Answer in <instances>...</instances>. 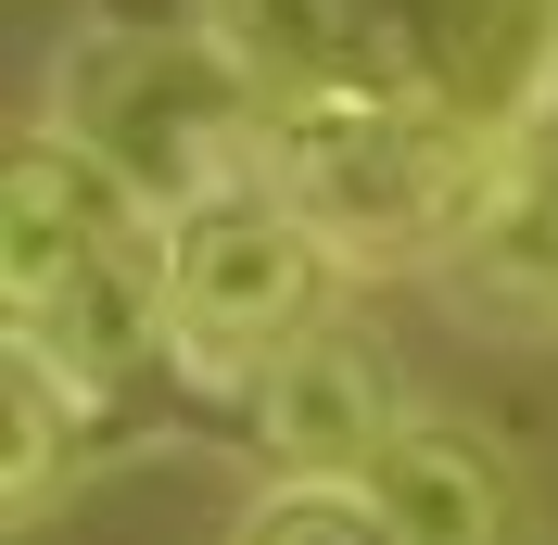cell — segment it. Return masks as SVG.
Listing matches in <instances>:
<instances>
[{"label": "cell", "mask_w": 558, "mask_h": 545, "mask_svg": "<svg viewBox=\"0 0 558 545\" xmlns=\"http://www.w3.org/2000/svg\"><path fill=\"white\" fill-rule=\"evenodd\" d=\"M166 204H140L102 153H76L51 114L13 140L0 191V330L64 380L76 407H114L140 368H166Z\"/></svg>", "instance_id": "obj_1"}, {"label": "cell", "mask_w": 558, "mask_h": 545, "mask_svg": "<svg viewBox=\"0 0 558 545\" xmlns=\"http://www.w3.org/2000/svg\"><path fill=\"white\" fill-rule=\"evenodd\" d=\"M495 166H508V140L445 114L432 89H279L267 128V178L343 241V267L483 241Z\"/></svg>", "instance_id": "obj_2"}, {"label": "cell", "mask_w": 558, "mask_h": 545, "mask_svg": "<svg viewBox=\"0 0 558 545\" xmlns=\"http://www.w3.org/2000/svg\"><path fill=\"white\" fill-rule=\"evenodd\" d=\"M51 128L76 153H102L140 204H216L267 178L279 89L229 51V38H128V26H76L51 64Z\"/></svg>", "instance_id": "obj_3"}, {"label": "cell", "mask_w": 558, "mask_h": 545, "mask_svg": "<svg viewBox=\"0 0 558 545\" xmlns=\"http://www.w3.org/2000/svg\"><path fill=\"white\" fill-rule=\"evenodd\" d=\"M330 292H343V241L317 229L279 178L216 191V204H191L166 229V368L191 393L242 407L254 380L330 317Z\"/></svg>", "instance_id": "obj_4"}, {"label": "cell", "mask_w": 558, "mask_h": 545, "mask_svg": "<svg viewBox=\"0 0 558 545\" xmlns=\"http://www.w3.org/2000/svg\"><path fill=\"white\" fill-rule=\"evenodd\" d=\"M242 407H254V444H267L279 482H368V457L418 419L407 380H393V355L368 330H343V317H317Z\"/></svg>", "instance_id": "obj_5"}, {"label": "cell", "mask_w": 558, "mask_h": 545, "mask_svg": "<svg viewBox=\"0 0 558 545\" xmlns=\"http://www.w3.org/2000/svg\"><path fill=\"white\" fill-rule=\"evenodd\" d=\"M407 89L445 114L521 140V114L558 89V0H418L407 26Z\"/></svg>", "instance_id": "obj_6"}, {"label": "cell", "mask_w": 558, "mask_h": 545, "mask_svg": "<svg viewBox=\"0 0 558 545\" xmlns=\"http://www.w3.org/2000/svg\"><path fill=\"white\" fill-rule=\"evenodd\" d=\"M418 0H216V38L267 89H407Z\"/></svg>", "instance_id": "obj_7"}, {"label": "cell", "mask_w": 558, "mask_h": 545, "mask_svg": "<svg viewBox=\"0 0 558 545\" xmlns=\"http://www.w3.org/2000/svg\"><path fill=\"white\" fill-rule=\"evenodd\" d=\"M368 495L393 508L407 545H521V470L495 457L470 419H407V432L368 457Z\"/></svg>", "instance_id": "obj_8"}, {"label": "cell", "mask_w": 558, "mask_h": 545, "mask_svg": "<svg viewBox=\"0 0 558 545\" xmlns=\"http://www.w3.org/2000/svg\"><path fill=\"white\" fill-rule=\"evenodd\" d=\"M89 419H102V407H76L38 355H13V342H0V457H13V470H0V495H13V520H51V495H64Z\"/></svg>", "instance_id": "obj_9"}, {"label": "cell", "mask_w": 558, "mask_h": 545, "mask_svg": "<svg viewBox=\"0 0 558 545\" xmlns=\"http://www.w3.org/2000/svg\"><path fill=\"white\" fill-rule=\"evenodd\" d=\"M229 545H407L368 482H267Z\"/></svg>", "instance_id": "obj_10"}, {"label": "cell", "mask_w": 558, "mask_h": 545, "mask_svg": "<svg viewBox=\"0 0 558 545\" xmlns=\"http://www.w3.org/2000/svg\"><path fill=\"white\" fill-rule=\"evenodd\" d=\"M76 26H128V38H216V0H89Z\"/></svg>", "instance_id": "obj_11"}]
</instances>
